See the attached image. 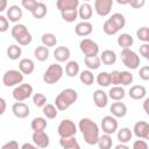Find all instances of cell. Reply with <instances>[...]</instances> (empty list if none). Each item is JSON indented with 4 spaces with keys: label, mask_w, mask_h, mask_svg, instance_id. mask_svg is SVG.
Returning a JSON list of instances; mask_svg holds the SVG:
<instances>
[{
    "label": "cell",
    "mask_w": 149,
    "mask_h": 149,
    "mask_svg": "<svg viewBox=\"0 0 149 149\" xmlns=\"http://www.w3.org/2000/svg\"><path fill=\"white\" fill-rule=\"evenodd\" d=\"M78 128L84 137V141L87 144H90V146L97 144L100 134H99V127L93 120H91L88 118L80 119L79 123H78Z\"/></svg>",
    "instance_id": "cell-1"
},
{
    "label": "cell",
    "mask_w": 149,
    "mask_h": 149,
    "mask_svg": "<svg viewBox=\"0 0 149 149\" xmlns=\"http://www.w3.org/2000/svg\"><path fill=\"white\" fill-rule=\"evenodd\" d=\"M78 99V92L74 88H64L55 98V106L58 111H65Z\"/></svg>",
    "instance_id": "cell-2"
},
{
    "label": "cell",
    "mask_w": 149,
    "mask_h": 149,
    "mask_svg": "<svg viewBox=\"0 0 149 149\" xmlns=\"http://www.w3.org/2000/svg\"><path fill=\"white\" fill-rule=\"evenodd\" d=\"M10 34L13 38L19 43V45H28L33 41V36L29 33L28 28L22 23H16L12 27Z\"/></svg>",
    "instance_id": "cell-3"
},
{
    "label": "cell",
    "mask_w": 149,
    "mask_h": 149,
    "mask_svg": "<svg viewBox=\"0 0 149 149\" xmlns=\"http://www.w3.org/2000/svg\"><path fill=\"white\" fill-rule=\"evenodd\" d=\"M63 72L64 69L59 63H52L43 73V81L45 84H56L63 77Z\"/></svg>",
    "instance_id": "cell-4"
},
{
    "label": "cell",
    "mask_w": 149,
    "mask_h": 149,
    "mask_svg": "<svg viewBox=\"0 0 149 149\" xmlns=\"http://www.w3.org/2000/svg\"><path fill=\"white\" fill-rule=\"evenodd\" d=\"M123 65L130 70H135L140 66V56L132 49H123L120 54Z\"/></svg>",
    "instance_id": "cell-5"
},
{
    "label": "cell",
    "mask_w": 149,
    "mask_h": 149,
    "mask_svg": "<svg viewBox=\"0 0 149 149\" xmlns=\"http://www.w3.org/2000/svg\"><path fill=\"white\" fill-rule=\"evenodd\" d=\"M33 91H34V88L30 84H28V83L20 84V85L14 87V90L12 92V95L16 100V102H22V101L29 99L33 95Z\"/></svg>",
    "instance_id": "cell-6"
},
{
    "label": "cell",
    "mask_w": 149,
    "mask_h": 149,
    "mask_svg": "<svg viewBox=\"0 0 149 149\" xmlns=\"http://www.w3.org/2000/svg\"><path fill=\"white\" fill-rule=\"evenodd\" d=\"M23 81V74L19 70H7L2 76V84L6 87L17 86Z\"/></svg>",
    "instance_id": "cell-7"
},
{
    "label": "cell",
    "mask_w": 149,
    "mask_h": 149,
    "mask_svg": "<svg viewBox=\"0 0 149 149\" xmlns=\"http://www.w3.org/2000/svg\"><path fill=\"white\" fill-rule=\"evenodd\" d=\"M57 133L59 135V137H70V136H74L77 133V126L74 125V122L70 119H64L59 122L58 128H57Z\"/></svg>",
    "instance_id": "cell-8"
},
{
    "label": "cell",
    "mask_w": 149,
    "mask_h": 149,
    "mask_svg": "<svg viewBox=\"0 0 149 149\" xmlns=\"http://www.w3.org/2000/svg\"><path fill=\"white\" fill-rule=\"evenodd\" d=\"M79 49L85 55V57L98 56L99 54V45L91 38H83L79 42Z\"/></svg>",
    "instance_id": "cell-9"
},
{
    "label": "cell",
    "mask_w": 149,
    "mask_h": 149,
    "mask_svg": "<svg viewBox=\"0 0 149 149\" xmlns=\"http://www.w3.org/2000/svg\"><path fill=\"white\" fill-rule=\"evenodd\" d=\"M118 121L116 118L112 116V115H106L101 119V129L105 134L107 135H112L118 130Z\"/></svg>",
    "instance_id": "cell-10"
},
{
    "label": "cell",
    "mask_w": 149,
    "mask_h": 149,
    "mask_svg": "<svg viewBox=\"0 0 149 149\" xmlns=\"http://www.w3.org/2000/svg\"><path fill=\"white\" fill-rule=\"evenodd\" d=\"M113 3V0H95L94 10L99 16H107L112 10Z\"/></svg>",
    "instance_id": "cell-11"
},
{
    "label": "cell",
    "mask_w": 149,
    "mask_h": 149,
    "mask_svg": "<svg viewBox=\"0 0 149 149\" xmlns=\"http://www.w3.org/2000/svg\"><path fill=\"white\" fill-rule=\"evenodd\" d=\"M31 140H33V143L40 148V149H44L49 146L50 143V139H49V135L44 132V130H41V132H34L33 135H31Z\"/></svg>",
    "instance_id": "cell-12"
},
{
    "label": "cell",
    "mask_w": 149,
    "mask_h": 149,
    "mask_svg": "<svg viewBox=\"0 0 149 149\" xmlns=\"http://www.w3.org/2000/svg\"><path fill=\"white\" fill-rule=\"evenodd\" d=\"M133 132L135 136L142 140H149V123L147 121H137L134 125Z\"/></svg>",
    "instance_id": "cell-13"
},
{
    "label": "cell",
    "mask_w": 149,
    "mask_h": 149,
    "mask_svg": "<svg viewBox=\"0 0 149 149\" xmlns=\"http://www.w3.org/2000/svg\"><path fill=\"white\" fill-rule=\"evenodd\" d=\"M13 114L19 119H26L30 114V108L24 102H14L12 106Z\"/></svg>",
    "instance_id": "cell-14"
},
{
    "label": "cell",
    "mask_w": 149,
    "mask_h": 149,
    "mask_svg": "<svg viewBox=\"0 0 149 149\" xmlns=\"http://www.w3.org/2000/svg\"><path fill=\"white\" fill-rule=\"evenodd\" d=\"M93 102L98 108H104L108 104V95L102 90H95L93 92Z\"/></svg>",
    "instance_id": "cell-15"
},
{
    "label": "cell",
    "mask_w": 149,
    "mask_h": 149,
    "mask_svg": "<svg viewBox=\"0 0 149 149\" xmlns=\"http://www.w3.org/2000/svg\"><path fill=\"white\" fill-rule=\"evenodd\" d=\"M92 31H93V26L88 21H81V22L77 23V26L74 27V33L81 37L88 36Z\"/></svg>",
    "instance_id": "cell-16"
},
{
    "label": "cell",
    "mask_w": 149,
    "mask_h": 149,
    "mask_svg": "<svg viewBox=\"0 0 149 149\" xmlns=\"http://www.w3.org/2000/svg\"><path fill=\"white\" fill-rule=\"evenodd\" d=\"M70 56H71V52H70V49L68 47L61 45V47H57L54 50V57H55V59L58 63L68 62L69 58H70Z\"/></svg>",
    "instance_id": "cell-17"
},
{
    "label": "cell",
    "mask_w": 149,
    "mask_h": 149,
    "mask_svg": "<svg viewBox=\"0 0 149 149\" xmlns=\"http://www.w3.org/2000/svg\"><path fill=\"white\" fill-rule=\"evenodd\" d=\"M35 70V63L30 58H21L19 62V71L22 74H31Z\"/></svg>",
    "instance_id": "cell-18"
},
{
    "label": "cell",
    "mask_w": 149,
    "mask_h": 149,
    "mask_svg": "<svg viewBox=\"0 0 149 149\" xmlns=\"http://www.w3.org/2000/svg\"><path fill=\"white\" fill-rule=\"evenodd\" d=\"M22 15H23V12L21 7H19L17 5H12L9 6V8H7V20L10 22L20 21Z\"/></svg>",
    "instance_id": "cell-19"
},
{
    "label": "cell",
    "mask_w": 149,
    "mask_h": 149,
    "mask_svg": "<svg viewBox=\"0 0 149 149\" xmlns=\"http://www.w3.org/2000/svg\"><path fill=\"white\" fill-rule=\"evenodd\" d=\"M109 111L114 118H123L127 114V106L121 101H115L111 105Z\"/></svg>",
    "instance_id": "cell-20"
},
{
    "label": "cell",
    "mask_w": 149,
    "mask_h": 149,
    "mask_svg": "<svg viewBox=\"0 0 149 149\" xmlns=\"http://www.w3.org/2000/svg\"><path fill=\"white\" fill-rule=\"evenodd\" d=\"M79 5V0H58L56 2V6L61 13L70 9H78Z\"/></svg>",
    "instance_id": "cell-21"
},
{
    "label": "cell",
    "mask_w": 149,
    "mask_h": 149,
    "mask_svg": "<svg viewBox=\"0 0 149 149\" xmlns=\"http://www.w3.org/2000/svg\"><path fill=\"white\" fill-rule=\"evenodd\" d=\"M129 97L134 100H141L146 97L147 94V90L143 85H134L129 88V92H128Z\"/></svg>",
    "instance_id": "cell-22"
},
{
    "label": "cell",
    "mask_w": 149,
    "mask_h": 149,
    "mask_svg": "<svg viewBox=\"0 0 149 149\" xmlns=\"http://www.w3.org/2000/svg\"><path fill=\"white\" fill-rule=\"evenodd\" d=\"M99 58H100V62L104 63L105 65H112V64H114L116 62L118 56H116L115 51H113L111 49H106L100 54Z\"/></svg>",
    "instance_id": "cell-23"
},
{
    "label": "cell",
    "mask_w": 149,
    "mask_h": 149,
    "mask_svg": "<svg viewBox=\"0 0 149 149\" xmlns=\"http://www.w3.org/2000/svg\"><path fill=\"white\" fill-rule=\"evenodd\" d=\"M93 13L92 6L88 2H84L81 5H79L78 7V16L83 20V21H88V19H91Z\"/></svg>",
    "instance_id": "cell-24"
},
{
    "label": "cell",
    "mask_w": 149,
    "mask_h": 149,
    "mask_svg": "<svg viewBox=\"0 0 149 149\" xmlns=\"http://www.w3.org/2000/svg\"><path fill=\"white\" fill-rule=\"evenodd\" d=\"M116 42H118V45H119L120 48H122V50H123V49H130V47H132L133 43H134V38H133V36H132L130 34L123 33V34L119 35Z\"/></svg>",
    "instance_id": "cell-25"
},
{
    "label": "cell",
    "mask_w": 149,
    "mask_h": 149,
    "mask_svg": "<svg viewBox=\"0 0 149 149\" xmlns=\"http://www.w3.org/2000/svg\"><path fill=\"white\" fill-rule=\"evenodd\" d=\"M107 95H108V98H111L114 101H121L125 98L126 92H125V88L121 86H112L109 88Z\"/></svg>",
    "instance_id": "cell-26"
},
{
    "label": "cell",
    "mask_w": 149,
    "mask_h": 149,
    "mask_svg": "<svg viewBox=\"0 0 149 149\" xmlns=\"http://www.w3.org/2000/svg\"><path fill=\"white\" fill-rule=\"evenodd\" d=\"M59 144H61V147L63 149H81L74 136L61 137L59 139Z\"/></svg>",
    "instance_id": "cell-27"
},
{
    "label": "cell",
    "mask_w": 149,
    "mask_h": 149,
    "mask_svg": "<svg viewBox=\"0 0 149 149\" xmlns=\"http://www.w3.org/2000/svg\"><path fill=\"white\" fill-rule=\"evenodd\" d=\"M116 136H118V140L120 141V143L126 144V143H128V142L132 140L133 133H132L130 128H128V127H122V128H120V129L118 130Z\"/></svg>",
    "instance_id": "cell-28"
},
{
    "label": "cell",
    "mask_w": 149,
    "mask_h": 149,
    "mask_svg": "<svg viewBox=\"0 0 149 149\" xmlns=\"http://www.w3.org/2000/svg\"><path fill=\"white\" fill-rule=\"evenodd\" d=\"M80 72V68H79V64L78 62L76 61H69L65 65V73L68 77H76L77 74H79Z\"/></svg>",
    "instance_id": "cell-29"
},
{
    "label": "cell",
    "mask_w": 149,
    "mask_h": 149,
    "mask_svg": "<svg viewBox=\"0 0 149 149\" xmlns=\"http://www.w3.org/2000/svg\"><path fill=\"white\" fill-rule=\"evenodd\" d=\"M79 80L81 84L86 85V86H90L93 84V81L95 80L94 78V74L91 70H83L79 72Z\"/></svg>",
    "instance_id": "cell-30"
},
{
    "label": "cell",
    "mask_w": 149,
    "mask_h": 149,
    "mask_svg": "<svg viewBox=\"0 0 149 149\" xmlns=\"http://www.w3.org/2000/svg\"><path fill=\"white\" fill-rule=\"evenodd\" d=\"M6 52H7V57H8L9 59L16 61V59H19V58L21 57V55H22V49H21V47L17 45V44H12V45H9V47L7 48Z\"/></svg>",
    "instance_id": "cell-31"
},
{
    "label": "cell",
    "mask_w": 149,
    "mask_h": 149,
    "mask_svg": "<svg viewBox=\"0 0 149 149\" xmlns=\"http://www.w3.org/2000/svg\"><path fill=\"white\" fill-rule=\"evenodd\" d=\"M49 48H47V47H44V45H38V47H36L35 48V50H34V56H35V58L37 59V61H40V62H44V61H47L48 58H49Z\"/></svg>",
    "instance_id": "cell-32"
},
{
    "label": "cell",
    "mask_w": 149,
    "mask_h": 149,
    "mask_svg": "<svg viewBox=\"0 0 149 149\" xmlns=\"http://www.w3.org/2000/svg\"><path fill=\"white\" fill-rule=\"evenodd\" d=\"M30 127L34 132H41L47 128V120L42 116H36L31 120L30 122Z\"/></svg>",
    "instance_id": "cell-33"
},
{
    "label": "cell",
    "mask_w": 149,
    "mask_h": 149,
    "mask_svg": "<svg viewBox=\"0 0 149 149\" xmlns=\"http://www.w3.org/2000/svg\"><path fill=\"white\" fill-rule=\"evenodd\" d=\"M48 13V8H47V5L44 2H41L38 1L36 7L34 8V10L31 12V15L35 17V19H43Z\"/></svg>",
    "instance_id": "cell-34"
},
{
    "label": "cell",
    "mask_w": 149,
    "mask_h": 149,
    "mask_svg": "<svg viewBox=\"0 0 149 149\" xmlns=\"http://www.w3.org/2000/svg\"><path fill=\"white\" fill-rule=\"evenodd\" d=\"M84 63L85 65L87 66V70H98L101 65V62H100V58L99 56H92V57H85L84 58Z\"/></svg>",
    "instance_id": "cell-35"
},
{
    "label": "cell",
    "mask_w": 149,
    "mask_h": 149,
    "mask_svg": "<svg viewBox=\"0 0 149 149\" xmlns=\"http://www.w3.org/2000/svg\"><path fill=\"white\" fill-rule=\"evenodd\" d=\"M97 144H98L99 149H112V146H113L112 136L107 135V134H104V135L99 136Z\"/></svg>",
    "instance_id": "cell-36"
},
{
    "label": "cell",
    "mask_w": 149,
    "mask_h": 149,
    "mask_svg": "<svg viewBox=\"0 0 149 149\" xmlns=\"http://www.w3.org/2000/svg\"><path fill=\"white\" fill-rule=\"evenodd\" d=\"M41 41H42V44L47 48L55 47L57 44V37L52 33H44L41 37Z\"/></svg>",
    "instance_id": "cell-37"
},
{
    "label": "cell",
    "mask_w": 149,
    "mask_h": 149,
    "mask_svg": "<svg viewBox=\"0 0 149 149\" xmlns=\"http://www.w3.org/2000/svg\"><path fill=\"white\" fill-rule=\"evenodd\" d=\"M42 112L44 116H47V119H55L58 114V109L54 104H45L42 107Z\"/></svg>",
    "instance_id": "cell-38"
},
{
    "label": "cell",
    "mask_w": 149,
    "mask_h": 149,
    "mask_svg": "<svg viewBox=\"0 0 149 149\" xmlns=\"http://www.w3.org/2000/svg\"><path fill=\"white\" fill-rule=\"evenodd\" d=\"M109 20L116 26V28L119 30H121L126 26V19H125V16L121 13H114V14H112L109 16Z\"/></svg>",
    "instance_id": "cell-39"
},
{
    "label": "cell",
    "mask_w": 149,
    "mask_h": 149,
    "mask_svg": "<svg viewBox=\"0 0 149 149\" xmlns=\"http://www.w3.org/2000/svg\"><path fill=\"white\" fill-rule=\"evenodd\" d=\"M97 83L99 86L101 87H107L111 85V78H109V72H106V71H102V72H99L97 78H95Z\"/></svg>",
    "instance_id": "cell-40"
},
{
    "label": "cell",
    "mask_w": 149,
    "mask_h": 149,
    "mask_svg": "<svg viewBox=\"0 0 149 149\" xmlns=\"http://www.w3.org/2000/svg\"><path fill=\"white\" fill-rule=\"evenodd\" d=\"M102 30H104V33H105L106 35H115V34L119 31V29L116 28V26H115L109 19H107V20L104 22V24H102Z\"/></svg>",
    "instance_id": "cell-41"
},
{
    "label": "cell",
    "mask_w": 149,
    "mask_h": 149,
    "mask_svg": "<svg viewBox=\"0 0 149 149\" xmlns=\"http://www.w3.org/2000/svg\"><path fill=\"white\" fill-rule=\"evenodd\" d=\"M62 15V19L65 21V22H73L74 20H77L78 17V9H70V10H65V12H62L61 13Z\"/></svg>",
    "instance_id": "cell-42"
},
{
    "label": "cell",
    "mask_w": 149,
    "mask_h": 149,
    "mask_svg": "<svg viewBox=\"0 0 149 149\" xmlns=\"http://www.w3.org/2000/svg\"><path fill=\"white\" fill-rule=\"evenodd\" d=\"M133 73L129 72V71H120V86L123 85V86H127V85H130L133 83Z\"/></svg>",
    "instance_id": "cell-43"
},
{
    "label": "cell",
    "mask_w": 149,
    "mask_h": 149,
    "mask_svg": "<svg viewBox=\"0 0 149 149\" xmlns=\"http://www.w3.org/2000/svg\"><path fill=\"white\" fill-rule=\"evenodd\" d=\"M136 37L142 41L143 43L149 42V28L148 27H141L136 30Z\"/></svg>",
    "instance_id": "cell-44"
},
{
    "label": "cell",
    "mask_w": 149,
    "mask_h": 149,
    "mask_svg": "<svg viewBox=\"0 0 149 149\" xmlns=\"http://www.w3.org/2000/svg\"><path fill=\"white\" fill-rule=\"evenodd\" d=\"M33 102L36 107H43L47 104V97L43 93H35L33 95Z\"/></svg>",
    "instance_id": "cell-45"
},
{
    "label": "cell",
    "mask_w": 149,
    "mask_h": 149,
    "mask_svg": "<svg viewBox=\"0 0 149 149\" xmlns=\"http://www.w3.org/2000/svg\"><path fill=\"white\" fill-rule=\"evenodd\" d=\"M109 78H111V84L113 86H120V71L114 70L109 72Z\"/></svg>",
    "instance_id": "cell-46"
},
{
    "label": "cell",
    "mask_w": 149,
    "mask_h": 149,
    "mask_svg": "<svg viewBox=\"0 0 149 149\" xmlns=\"http://www.w3.org/2000/svg\"><path fill=\"white\" fill-rule=\"evenodd\" d=\"M37 2L38 1H36V0H22L21 1V5H22V7L24 9H27V10H29L31 13L34 10V8L36 7Z\"/></svg>",
    "instance_id": "cell-47"
},
{
    "label": "cell",
    "mask_w": 149,
    "mask_h": 149,
    "mask_svg": "<svg viewBox=\"0 0 149 149\" xmlns=\"http://www.w3.org/2000/svg\"><path fill=\"white\" fill-rule=\"evenodd\" d=\"M9 28V21L7 20L6 16L0 15V33H5L7 31Z\"/></svg>",
    "instance_id": "cell-48"
},
{
    "label": "cell",
    "mask_w": 149,
    "mask_h": 149,
    "mask_svg": "<svg viewBox=\"0 0 149 149\" xmlns=\"http://www.w3.org/2000/svg\"><path fill=\"white\" fill-rule=\"evenodd\" d=\"M139 76L142 80H149V66L143 65L139 71Z\"/></svg>",
    "instance_id": "cell-49"
},
{
    "label": "cell",
    "mask_w": 149,
    "mask_h": 149,
    "mask_svg": "<svg viewBox=\"0 0 149 149\" xmlns=\"http://www.w3.org/2000/svg\"><path fill=\"white\" fill-rule=\"evenodd\" d=\"M132 149H148V143L144 140H136L134 141Z\"/></svg>",
    "instance_id": "cell-50"
},
{
    "label": "cell",
    "mask_w": 149,
    "mask_h": 149,
    "mask_svg": "<svg viewBox=\"0 0 149 149\" xmlns=\"http://www.w3.org/2000/svg\"><path fill=\"white\" fill-rule=\"evenodd\" d=\"M140 54L146 59H149V43H143L140 45Z\"/></svg>",
    "instance_id": "cell-51"
},
{
    "label": "cell",
    "mask_w": 149,
    "mask_h": 149,
    "mask_svg": "<svg viewBox=\"0 0 149 149\" xmlns=\"http://www.w3.org/2000/svg\"><path fill=\"white\" fill-rule=\"evenodd\" d=\"M1 149H20V147H19L17 141H15V140H10V141L6 142V143L1 147Z\"/></svg>",
    "instance_id": "cell-52"
},
{
    "label": "cell",
    "mask_w": 149,
    "mask_h": 149,
    "mask_svg": "<svg viewBox=\"0 0 149 149\" xmlns=\"http://www.w3.org/2000/svg\"><path fill=\"white\" fill-rule=\"evenodd\" d=\"M144 3H146L144 0H129V1H128V5H130V6H132L133 8H135V9H139V8L143 7Z\"/></svg>",
    "instance_id": "cell-53"
},
{
    "label": "cell",
    "mask_w": 149,
    "mask_h": 149,
    "mask_svg": "<svg viewBox=\"0 0 149 149\" xmlns=\"http://www.w3.org/2000/svg\"><path fill=\"white\" fill-rule=\"evenodd\" d=\"M6 108H7V104H6V100L0 97V116L6 112Z\"/></svg>",
    "instance_id": "cell-54"
},
{
    "label": "cell",
    "mask_w": 149,
    "mask_h": 149,
    "mask_svg": "<svg viewBox=\"0 0 149 149\" xmlns=\"http://www.w3.org/2000/svg\"><path fill=\"white\" fill-rule=\"evenodd\" d=\"M20 149H40V148H37L34 143H23L21 147H20Z\"/></svg>",
    "instance_id": "cell-55"
},
{
    "label": "cell",
    "mask_w": 149,
    "mask_h": 149,
    "mask_svg": "<svg viewBox=\"0 0 149 149\" xmlns=\"http://www.w3.org/2000/svg\"><path fill=\"white\" fill-rule=\"evenodd\" d=\"M7 5H8L7 0H0V13L7 9Z\"/></svg>",
    "instance_id": "cell-56"
},
{
    "label": "cell",
    "mask_w": 149,
    "mask_h": 149,
    "mask_svg": "<svg viewBox=\"0 0 149 149\" xmlns=\"http://www.w3.org/2000/svg\"><path fill=\"white\" fill-rule=\"evenodd\" d=\"M148 102H149V99L148 98H146L144 99V101H143V108H144V112L147 113V114H149V111H148Z\"/></svg>",
    "instance_id": "cell-57"
},
{
    "label": "cell",
    "mask_w": 149,
    "mask_h": 149,
    "mask_svg": "<svg viewBox=\"0 0 149 149\" xmlns=\"http://www.w3.org/2000/svg\"><path fill=\"white\" fill-rule=\"evenodd\" d=\"M114 149H130L127 144H123V143H119L118 146H115V148Z\"/></svg>",
    "instance_id": "cell-58"
}]
</instances>
